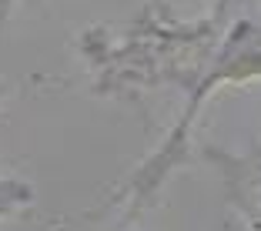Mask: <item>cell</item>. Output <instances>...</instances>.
I'll list each match as a JSON object with an SVG mask.
<instances>
[{
	"instance_id": "obj_1",
	"label": "cell",
	"mask_w": 261,
	"mask_h": 231,
	"mask_svg": "<svg viewBox=\"0 0 261 231\" xmlns=\"http://www.w3.org/2000/svg\"><path fill=\"white\" fill-rule=\"evenodd\" d=\"M7 7H10V0H0V17L7 14Z\"/></svg>"
}]
</instances>
